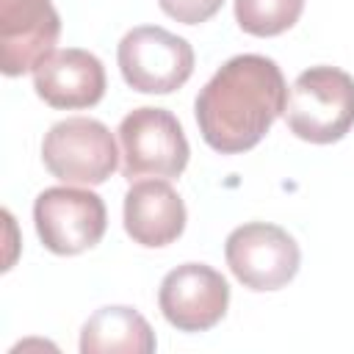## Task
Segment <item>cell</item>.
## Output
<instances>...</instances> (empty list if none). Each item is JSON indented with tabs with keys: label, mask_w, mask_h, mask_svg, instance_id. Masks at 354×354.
<instances>
[{
	"label": "cell",
	"mask_w": 354,
	"mask_h": 354,
	"mask_svg": "<svg viewBox=\"0 0 354 354\" xmlns=\"http://www.w3.org/2000/svg\"><path fill=\"white\" fill-rule=\"evenodd\" d=\"M158 6L163 8V14L183 25H199L207 22L224 6V0H158Z\"/></svg>",
	"instance_id": "cell-14"
},
{
	"label": "cell",
	"mask_w": 354,
	"mask_h": 354,
	"mask_svg": "<svg viewBox=\"0 0 354 354\" xmlns=\"http://www.w3.org/2000/svg\"><path fill=\"white\" fill-rule=\"evenodd\" d=\"M285 122L301 141H340L354 127V77L337 66L304 69L288 91Z\"/></svg>",
	"instance_id": "cell-2"
},
{
	"label": "cell",
	"mask_w": 354,
	"mask_h": 354,
	"mask_svg": "<svg viewBox=\"0 0 354 354\" xmlns=\"http://www.w3.org/2000/svg\"><path fill=\"white\" fill-rule=\"evenodd\" d=\"M224 257L232 277L249 290H279L301 266V252L293 235L277 224L249 221L227 235Z\"/></svg>",
	"instance_id": "cell-6"
},
{
	"label": "cell",
	"mask_w": 354,
	"mask_h": 354,
	"mask_svg": "<svg viewBox=\"0 0 354 354\" xmlns=\"http://www.w3.org/2000/svg\"><path fill=\"white\" fill-rule=\"evenodd\" d=\"M155 332L133 307H100L80 329L83 354H152Z\"/></svg>",
	"instance_id": "cell-12"
},
{
	"label": "cell",
	"mask_w": 354,
	"mask_h": 354,
	"mask_svg": "<svg viewBox=\"0 0 354 354\" xmlns=\"http://www.w3.org/2000/svg\"><path fill=\"white\" fill-rule=\"evenodd\" d=\"M122 216L127 235L147 249H160L174 243L183 235L188 218L180 194L160 177L133 183L124 194Z\"/></svg>",
	"instance_id": "cell-11"
},
{
	"label": "cell",
	"mask_w": 354,
	"mask_h": 354,
	"mask_svg": "<svg viewBox=\"0 0 354 354\" xmlns=\"http://www.w3.org/2000/svg\"><path fill=\"white\" fill-rule=\"evenodd\" d=\"M163 318L180 332L213 329L230 307V285L213 266L183 263L171 268L158 288Z\"/></svg>",
	"instance_id": "cell-8"
},
{
	"label": "cell",
	"mask_w": 354,
	"mask_h": 354,
	"mask_svg": "<svg viewBox=\"0 0 354 354\" xmlns=\"http://www.w3.org/2000/svg\"><path fill=\"white\" fill-rule=\"evenodd\" d=\"M288 86L277 61L243 53L216 69L199 88L194 113L205 144L221 155L257 147L285 113Z\"/></svg>",
	"instance_id": "cell-1"
},
{
	"label": "cell",
	"mask_w": 354,
	"mask_h": 354,
	"mask_svg": "<svg viewBox=\"0 0 354 354\" xmlns=\"http://www.w3.org/2000/svg\"><path fill=\"white\" fill-rule=\"evenodd\" d=\"M116 61L130 88L141 94H171L194 72V47L158 25H141L122 36Z\"/></svg>",
	"instance_id": "cell-5"
},
{
	"label": "cell",
	"mask_w": 354,
	"mask_h": 354,
	"mask_svg": "<svg viewBox=\"0 0 354 354\" xmlns=\"http://www.w3.org/2000/svg\"><path fill=\"white\" fill-rule=\"evenodd\" d=\"M36 235L53 254H80L97 246L108 227L105 202L86 188H44L33 202Z\"/></svg>",
	"instance_id": "cell-7"
},
{
	"label": "cell",
	"mask_w": 354,
	"mask_h": 354,
	"mask_svg": "<svg viewBox=\"0 0 354 354\" xmlns=\"http://www.w3.org/2000/svg\"><path fill=\"white\" fill-rule=\"evenodd\" d=\"M122 174L133 183L138 177H177L188 166V138L177 116L166 108H136L119 124Z\"/></svg>",
	"instance_id": "cell-3"
},
{
	"label": "cell",
	"mask_w": 354,
	"mask_h": 354,
	"mask_svg": "<svg viewBox=\"0 0 354 354\" xmlns=\"http://www.w3.org/2000/svg\"><path fill=\"white\" fill-rule=\"evenodd\" d=\"M36 94L58 111L91 108L105 94V66L102 61L80 47H66L41 61L33 72Z\"/></svg>",
	"instance_id": "cell-10"
},
{
	"label": "cell",
	"mask_w": 354,
	"mask_h": 354,
	"mask_svg": "<svg viewBox=\"0 0 354 354\" xmlns=\"http://www.w3.org/2000/svg\"><path fill=\"white\" fill-rule=\"evenodd\" d=\"M304 11V0H235V22L249 36H279Z\"/></svg>",
	"instance_id": "cell-13"
},
{
	"label": "cell",
	"mask_w": 354,
	"mask_h": 354,
	"mask_svg": "<svg viewBox=\"0 0 354 354\" xmlns=\"http://www.w3.org/2000/svg\"><path fill=\"white\" fill-rule=\"evenodd\" d=\"M61 17L50 0H0V69L8 77L36 72L55 53Z\"/></svg>",
	"instance_id": "cell-9"
},
{
	"label": "cell",
	"mask_w": 354,
	"mask_h": 354,
	"mask_svg": "<svg viewBox=\"0 0 354 354\" xmlns=\"http://www.w3.org/2000/svg\"><path fill=\"white\" fill-rule=\"evenodd\" d=\"M41 160L66 185H102L116 171L119 152L111 130L100 119L69 116L44 133Z\"/></svg>",
	"instance_id": "cell-4"
}]
</instances>
